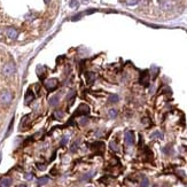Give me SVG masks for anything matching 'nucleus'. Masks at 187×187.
Wrapping results in <instances>:
<instances>
[{
	"label": "nucleus",
	"mask_w": 187,
	"mask_h": 187,
	"mask_svg": "<svg viewBox=\"0 0 187 187\" xmlns=\"http://www.w3.org/2000/svg\"><path fill=\"white\" fill-rule=\"evenodd\" d=\"M151 138H153V139H162V138H163V134L160 131H155L151 134Z\"/></svg>",
	"instance_id": "obj_18"
},
{
	"label": "nucleus",
	"mask_w": 187,
	"mask_h": 187,
	"mask_svg": "<svg viewBox=\"0 0 187 187\" xmlns=\"http://www.w3.org/2000/svg\"><path fill=\"white\" fill-rule=\"evenodd\" d=\"M83 1H84V2H87V1H89V0H83Z\"/></svg>",
	"instance_id": "obj_36"
},
{
	"label": "nucleus",
	"mask_w": 187,
	"mask_h": 187,
	"mask_svg": "<svg viewBox=\"0 0 187 187\" xmlns=\"http://www.w3.org/2000/svg\"><path fill=\"white\" fill-rule=\"evenodd\" d=\"M0 163H1V154H0Z\"/></svg>",
	"instance_id": "obj_37"
},
{
	"label": "nucleus",
	"mask_w": 187,
	"mask_h": 187,
	"mask_svg": "<svg viewBox=\"0 0 187 187\" xmlns=\"http://www.w3.org/2000/svg\"><path fill=\"white\" fill-rule=\"evenodd\" d=\"M148 185H149L148 178H147V177H144V178L141 179V181H140V187H148Z\"/></svg>",
	"instance_id": "obj_16"
},
{
	"label": "nucleus",
	"mask_w": 187,
	"mask_h": 187,
	"mask_svg": "<svg viewBox=\"0 0 187 187\" xmlns=\"http://www.w3.org/2000/svg\"><path fill=\"white\" fill-rule=\"evenodd\" d=\"M12 100H13V94L9 91H3L0 94V102L2 105H8V103L12 102Z\"/></svg>",
	"instance_id": "obj_2"
},
{
	"label": "nucleus",
	"mask_w": 187,
	"mask_h": 187,
	"mask_svg": "<svg viewBox=\"0 0 187 187\" xmlns=\"http://www.w3.org/2000/svg\"><path fill=\"white\" fill-rule=\"evenodd\" d=\"M17 187H28V186H27L25 184H20V185H19Z\"/></svg>",
	"instance_id": "obj_34"
},
{
	"label": "nucleus",
	"mask_w": 187,
	"mask_h": 187,
	"mask_svg": "<svg viewBox=\"0 0 187 187\" xmlns=\"http://www.w3.org/2000/svg\"><path fill=\"white\" fill-rule=\"evenodd\" d=\"M78 146H79V140H76L73 142V145L70 146V151L71 153H75L76 150L78 149Z\"/></svg>",
	"instance_id": "obj_14"
},
{
	"label": "nucleus",
	"mask_w": 187,
	"mask_h": 187,
	"mask_svg": "<svg viewBox=\"0 0 187 187\" xmlns=\"http://www.w3.org/2000/svg\"><path fill=\"white\" fill-rule=\"evenodd\" d=\"M109 147H110V148H112L114 151H117V153L119 151V147H118V145H117L115 141H112V142L109 144Z\"/></svg>",
	"instance_id": "obj_19"
},
{
	"label": "nucleus",
	"mask_w": 187,
	"mask_h": 187,
	"mask_svg": "<svg viewBox=\"0 0 187 187\" xmlns=\"http://www.w3.org/2000/svg\"><path fill=\"white\" fill-rule=\"evenodd\" d=\"M57 84H59V82H57V79H56V78H50V79L45 80V86H46V89H47L48 91H53V90H55L56 86H57Z\"/></svg>",
	"instance_id": "obj_3"
},
{
	"label": "nucleus",
	"mask_w": 187,
	"mask_h": 187,
	"mask_svg": "<svg viewBox=\"0 0 187 187\" xmlns=\"http://www.w3.org/2000/svg\"><path fill=\"white\" fill-rule=\"evenodd\" d=\"M177 1H180V0H177Z\"/></svg>",
	"instance_id": "obj_39"
},
{
	"label": "nucleus",
	"mask_w": 187,
	"mask_h": 187,
	"mask_svg": "<svg viewBox=\"0 0 187 187\" xmlns=\"http://www.w3.org/2000/svg\"><path fill=\"white\" fill-rule=\"evenodd\" d=\"M67 142H68V137H63V138H62V140H61V146L67 145Z\"/></svg>",
	"instance_id": "obj_29"
},
{
	"label": "nucleus",
	"mask_w": 187,
	"mask_h": 187,
	"mask_svg": "<svg viewBox=\"0 0 187 187\" xmlns=\"http://www.w3.org/2000/svg\"><path fill=\"white\" fill-rule=\"evenodd\" d=\"M118 100H119V98H118V95H116V94L110 95V96H109V99H108V101H109L110 103H116Z\"/></svg>",
	"instance_id": "obj_17"
},
{
	"label": "nucleus",
	"mask_w": 187,
	"mask_h": 187,
	"mask_svg": "<svg viewBox=\"0 0 187 187\" xmlns=\"http://www.w3.org/2000/svg\"><path fill=\"white\" fill-rule=\"evenodd\" d=\"M48 103H50L51 106H56V105L59 103V96H57V95H54V96L50 98V100H48Z\"/></svg>",
	"instance_id": "obj_13"
},
{
	"label": "nucleus",
	"mask_w": 187,
	"mask_h": 187,
	"mask_svg": "<svg viewBox=\"0 0 187 187\" xmlns=\"http://www.w3.org/2000/svg\"><path fill=\"white\" fill-rule=\"evenodd\" d=\"M44 1H45V3H50V1H51V0H44Z\"/></svg>",
	"instance_id": "obj_35"
},
{
	"label": "nucleus",
	"mask_w": 187,
	"mask_h": 187,
	"mask_svg": "<svg viewBox=\"0 0 187 187\" xmlns=\"http://www.w3.org/2000/svg\"><path fill=\"white\" fill-rule=\"evenodd\" d=\"M48 181H50V178H48V177H41V178L38 179V184H39V185H46Z\"/></svg>",
	"instance_id": "obj_15"
},
{
	"label": "nucleus",
	"mask_w": 187,
	"mask_h": 187,
	"mask_svg": "<svg viewBox=\"0 0 187 187\" xmlns=\"http://www.w3.org/2000/svg\"><path fill=\"white\" fill-rule=\"evenodd\" d=\"M13 124H14V118L10 121V124H9V128H8V131L6 133V137H8L9 134H10V132H12V129H13Z\"/></svg>",
	"instance_id": "obj_23"
},
{
	"label": "nucleus",
	"mask_w": 187,
	"mask_h": 187,
	"mask_svg": "<svg viewBox=\"0 0 187 187\" xmlns=\"http://www.w3.org/2000/svg\"><path fill=\"white\" fill-rule=\"evenodd\" d=\"M33 99H35V94L32 92V90H28L27 93H25V96H24V103L29 105Z\"/></svg>",
	"instance_id": "obj_8"
},
{
	"label": "nucleus",
	"mask_w": 187,
	"mask_h": 187,
	"mask_svg": "<svg viewBox=\"0 0 187 187\" xmlns=\"http://www.w3.org/2000/svg\"><path fill=\"white\" fill-rule=\"evenodd\" d=\"M37 74L38 76H41V74H44V68L41 66H38L37 67Z\"/></svg>",
	"instance_id": "obj_26"
},
{
	"label": "nucleus",
	"mask_w": 187,
	"mask_h": 187,
	"mask_svg": "<svg viewBox=\"0 0 187 187\" xmlns=\"http://www.w3.org/2000/svg\"><path fill=\"white\" fill-rule=\"evenodd\" d=\"M6 35H7V37L10 38V39H16L17 36H19V32H17V30L15 28L9 27V28H6Z\"/></svg>",
	"instance_id": "obj_7"
},
{
	"label": "nucleus",
	"mask_w": 187,
	"mask_h": 187,
	"mask_svg": "<svg viewBox=\"0 0 187 187\" xmlns=\"http://www.w3.org/2000/svg\"><path fill=\"white\" fill-rule=\"evenodd\" d=\"M139 83L141 85H144V86H148V84H149V73L147 70L141 73L140 78H139Z\"/></svg>",
	"instance_id": "obj_5"
},
{
	"label": "nucleus",
	"mask_w": 187,
	"mask_h": 187,
	"mask_svg": "<svg viewBox=\"0 0 187 187\" xmlns=\"http://www.w3.org/2000/svg\"><path fill=\"white\" fill-rule=\"evenodd\" d=\"M54 117H55L56 119H61V118H63V116H64V114H63V112H61V110H56V112H54Z\"/></svg>",
	"instance_id": "obj_20"
},
{
	"label": "nucleus",
	"mask_w": 187,
	"mask_h": 187,
	"mask_svg": "<svg viewBox=\"0 0 187 187\" xmlns=\"http://www.w3.org/2000/svg\"><path fill=\"white\" fill-rule=\"evenodd\" d=\"M69 6H70L71 8H76V7L78 6V1H77V0H70Z\"/></svg>",
	"instance_id": "obj_24"
},
{
	"label": "nucleus",
	"mask_w": 187,
	"mask_h": 187,
	"mask_svg": "<svg viewBox=\"0 0 187 187\" xmlns=\"http://www.w3.org/2000/svg\"><path fill=\"white\" fill-rule=\"evenodd\" d=\"M94 12H96V9H87V10H85L84 14H92Z\"/></svg>",
	"instance_id": "obj_33"
},
{
	"label": "nucleus",
	"mask_w": 187,
	"mask_h": 187,
	"mask_svg": "<svg viewBox=\"0 0 187 187\" xmlns=\"http://www.w3.org/2000/svg\"><path fill=\"white\" fill-rule=\"evenodd\" d=\"M15 64L13 63V62H8V63H6L5 66H3V68H2V74L3 76H10L13 75L14 73H15Z\"/></svg>",
	"instance_id": "obj_1"
},
{
	"label": "nucleus",
	"mask_w": 187,
	"mask_h": 187,
	"mask_svg": "<svg viewBox=\"0 0 187 187\" xmlns=\"http://www.w3.org/2000/svg\"><path fill=\"white\" fill-rule=\"evenodd\" d=\"M138 1H139V0H128V1H126V5H128V6H134V5L138 3Z\"/></svg>",
	"instance_id": "obj_25"
},
{
	"label": "nucleus",
	"mask_w": 187,
	"mask_h": 187,
	"mask_svg": "<svg viewBox=\"0 0 187 187\" xmlns=\"http://www.w3.org/2000/svg\"><path fill=\"white\" fill-rule=\"evenodd\" d=\"M85 78H86V83H87V84H92L94 80H95L96 76H95V74L92 73V71H87V73L85 74Z\"/></svg>",
	"instance_id": "obj_9"
},
{
	"label": "nucleus",
	"mask_w": 187,
	"mask_h": 187,
	"mask_svg": "<svg viewBox=\"0 0 187 187\" xmlns=\"http://www.w3.org/2000/svg\"><path fill=\"white\" fill-rule=\"evenodd\" d=\"M82 15H83V14H76L75 16L71 17V21H78V20H80L82 19Z\"/></svg>",
	"instance_id": "obj_27"
},
{
	"label": "nucleus",
	"mask_w": 187,
	"mask_h": 187,
	"mask_svg": "<svg viewBox=\"0 0 187 187\" xmlns=\"http://www.w3.org/2000/svg\"><path fill=\"white\" fill-rule=\"evenodd\" d=\"M24 178H25L27 180H30V179L33 178V174H32V173H25V174H24Z\"/></svg>",
	"instance_id": "obj_30"
},
{
	"label": "nucleus",
	"mask_w": 187,
	"mask_h": 187,
	"mask_svg": "<svg viewBox=\"0 0 187 187\" xmlns=\"http://www.w3.org/2000/svg\"><path fill=\"white\" fill-rule=\"evenodd\" d=\"M89 114H90V108L86 105H80L75 112V115H83V116H86Z\"/></svg>",
	"instance_id": "obj_6"
},
{
	"label": "nucleus",
	"mask_w": 187,
	"mask_h": 187,
	"mask_svg": "<svg viewBox=\"0 0 187 187\" xmlns=\"http://www.w3.org/2000/svg\"><path fill=\"white\" fill-rule=\"evenodd\" d=\"M91 147L95 150L100 149V151H103V149H105V145H103V142H94Z\"/></svg>",
	"instance_id": "obj_12"
},
{
	"label": "nucleus",
	"mask_w": 187,
	"mask_h": 187,
	"mask_svg": "<svg viewBox=\"0 0 187 187\" xmlns=\"http://www.w3.org/2000/svg\"><path fill=\"white\" fill-rule=\"evenodd\" d=\"M37 168L39 169V170H45V168H46V167H45V164H40V163H38Z\"/></svg>",
	"instance_id": "obj_32"
},
{
	"label": "nucleus",
	"mask_w": 187,
	"mask_h": 187,
	"mask_svg": "<svg viewBox=\"0 0 187 187\" xmlns=\"http://www.w3.org/2000/svg\"><path fill=\"white\" fill-rule=\"evenodd\" d=\"M39 187H40V186H39Z\"/></svg>",
	"instance_id": "obj_40"
},
{
	"label": "nucleus",
	"mask_w": 187,
	"mask_h": 187,
	"mask_svg": "<svg viewBox=\"0 0 187 187\" xmlns=\"http://www.w3.org/2000/svg\"><path fill=\"white\" fill-rule=\"evenodd\" d=\"M87 122H89V118H87L86 116H83V117L79 119V124H80V125H85Z\"/></svg>",
	"instance_id": "obj_21"
},
{
	"label": "nucleus",
	"mask_w": 187,
	"mask_h": 187,
	"mask_svg": "<svg viewBox=\"0 0 187 187\" xmlns=\"http://www.w3.org/2000/svg\"><path fill=\"white\" fill-rule=\"evenodd\" d=\"M158 2H160V6H161L162 9H164V10L171 9V3L169 2L168 0H158Z\"/></svg>",
	"instance_id": "obj_10"
},
{
	"label": "nucleus",
	"mask_w": 187,
	"mask_h": 187,
	"mask_svg": "<svg viewBox=\"0 0 187 187\" xmlns=\"http://www.w3.org/2000/svg\"><path fill=\"white\" fill-rule=\"evenodd\" d=\"M108 115H109L110 118H115L116 115H117V110H116V109H110L109 112H108Z\"/></svg>",
	"instance_id": "obj_22"
},
{
	"label": "nucleus",
	"mask_w": 187,
	"mask_h": 187,
	"mask_svg": "<svg viewBox=\"0 0 187 187\" xmlns=\"http://www.w3.org/2000/svg\"><path fill=\"white\" fill-rule=\"evenodd\" d=\"M87 187H93V186H87Z\"/></svg>",
	"instance_id": "obj_38"
},
{
	"label": "nucleus",
	"mask_w": 187,
	"mask_h": 187,
	"mask_svg": "<svg viewBox=\"0 0 187 187\" xmlns=\"http://www.w3.org/2000/svg\"><path fill=\"white\" fill-rule=\"evenodd\" d=\"M124 140L128 146H132L134 144V132L133 131H126L124 134Z\"/></svg>",
	"instance_id": "obj_4"
},
{
	"label": "nucleus",
	"mask_w": 187,
	"mask_h": 187,
	"mask_svg": "<svg viewBox=\"0 0 187 187\" xmlns=\"http://www.w3.org/2000/svg\"><path fill=\"white\" fill-rule=\"evenodd\" d=\"M12 185V179L8 177H5L0 180V186L1 187H9Z\"/></svg>",
	"instance_id": "obj_11"
},
{
	"label": "nucleus",
	"mask_w": 187,
	"mask_h": 187,
	"mask_svg": "<svg viewBox=\"0 0 187 187\" xmlns=\"http://www.w3.org/2000/svg\"><path fill=\"white\" fill-rule=\"evenodd\" d=\"M92 176H93V172H92V173H87V174H85V176H84V177L82 178V180H85V179H90V178H91Z\"/></svg>",
	"instance_id": "obj_31"
},
{
	"label": "nucleus",
	"mask_w": 187,
	"mask_h": 187,
	"mask_svg": "<svg viewBox=\"0 0 187 187\" xmlns=\"http://www.w3.org/2000/svg\"><path fill=\"white\" fill-rule=\"evenodd\" d=\"M74 96H75V91L74 90H71L70 92H69V94H68V100H70V99H74Z\"/></svg>",
	"instance_id": "obj_28"
}]
</instances>
